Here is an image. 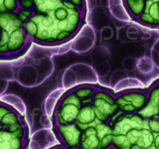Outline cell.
Returning a JSON list of instances; mask_svg holds the SVG:
<instances>
[{
  "mask_svg": "<svg viewBox=\"0 0 159 149\" xmlns=\"http://www.w3.org/2000/svg\"><path fill=\"white\" fill-rule=\"evenodd\" d=\"M86 11L70 1L48 13H34L25 22L26 33L32 42L56 46L73 39L82 28Z\"/></svg>",
  "mask_w": 159,
  "mask_h": 149,
  "instance_id": "obj_1",
  "label": "cell"
},
{
  "mask_svg": "<svg viewBox=\"0 0 159 149\" xmlns=\"http://www.w3.org/2000/svg\"><path fill=\"white\" fill-rule=\"evenodd\" d=\"M117 149H154V135L147 121L137 112L122 113L112 122V147Z\"/></svg>",
  "mask_w": 159,
  "mask_h": 149,
  "instance_id": "obj_2",
  "label": "cell"
},
{
  "mask_svg": "<svg viewBox=\"0 0 159 149\" xmlns=\"http://www.w3.org/2000/svg\"><path fill=\"white\" fill-rule=\"evenodd\" d=\"M0 59L17 58L28 49L32 40L16 12L0 13Z\"/></svg>",
  "mask_w": 159,
  "mask_h": 149,
  "instance_id": "obj_3",
  "label": "cell"
},
{
  "mask_svg": "<svg viewBox=\"0 0 159 149\" xmlns=\"http://www.w3.org/2000/svg\"><path fill=\"white\" fill-rule=\"evenodd\" d=\"M83 106L80 98L74 89H69L59 98L54 109L53 123L55 124H69L76 122L80 109Z\"/></svg>",
  "mask_w": 159,
  "mask_h": 149,
  "instance_id": "obj_4",
  "label": "cell"
},
{
  "mask_svg": "<svg viewBox=\"0 0 159 149\" xmlns=\"http://www.w3.org/2000/svg\"><path fill=\"white\" fill-rule=\"evenodd\" d=\"M92 106L97 118L102 122H113L117 115L118 108L116 103V93L98 86L92 97Z\"/></svg>",
  "mask_w": 159,
  "mask_h": 149,
  "instance_id": "obj_5",
  "label": "cell"
},
{
  "mask_svg": "<svg viewBox=\"0 0 159 149\" xmlns=\"http://www.w3.org/2000/svg\"><path fill=\"white\" fill-rule=\"evenodd\" d=\"M148 89H127L116 93V103L122 113L138 112L146 102Z\"/></svg>",
  "mask_w": 159,
  "mask_h": 149,
  "instance_id": "obj_6",
  "label": "cell"
},
{
  "mask_svg": "<svg viewBox=\"0 0 159 149\" xmlns=\"http://www.w3.org/2000/svg\"><path fill=\"white\" fill-rule=\"evenodd\" d=\"M54 130L62 145L67 148L76 149L80 147L83 130L76 122L69 124H55Z\"/></svg>",
  "mask_w": 159,
  "mask_h": 149,
  "instance_id": "obj_7",
  "label": "cell"
},
{
  "mask_svg": "<svg viewBox=\"0 0 159 149\" xmlns=\"http://www.w3.org/2000/svg\"><path fill=\"white\" fill-rule=\"evenodd\" d=\"M137 113L145 119L159 115V79L148 88L146 102Z\"/></svg>",
  "mask_w": 159,
  "mask_h": 149,
  "instance_id": "obj_8",
  "label": "cell"
},
{
  "mask_svg": "<svg viewBox=\"0 0 159 149\" xmlns=\"http://www.w3.org/2000/svg\"><path fill=\"white\" fill-rule=\"evenodd\" d=\"M134 21L146 27L159 28V0H147L143 11Z\"/></svg>",
  "mask_w": 159,
  "mask_h": 149,
  "instance_id": "obj_9",
  "label": "cell"
},
{
  "mask_svg": "<svg viewBox=\"0 0 159 149\" xmlns=\"http://www.w3.org/2000/svg\"><path fill=\"white\" fill-rule=\"evenodd\" d=\"M24 117L18 112L16 108L0 101V126L1 128H9L10 126L23 122Z\"/></svg>",
  "mask_w": 159,
  "mask_h": 149,
  "instance_id": "obj_10",
  "label": "cell"
},
{
  "mask_svg": "<svg viewBox=\"0 0 159 149\" xmlns=\"http://www.w3.org/2000/svg\"><path fill=\"white\" fill-rule=\"evenodd\" d=\"M102 122L97 118L96 112L93 111V107L92 106V102H83V106L81 107L78 114V117L76 119L77 125L84 130L89 126H94L96 124Z\"/></svg>",
  "mask_w": 159,
  "mask_h": 149,
  "instance_id": "obj_11",
  "label": "cell"
},
{
  "mask_svg": "<svg viewBox=\"0 0 159 149\" xmlns=\"http://www.w3.org/2000/svg\"><path fill=\"white\" fill-rule=\"evenodd\" d=\"M28 141L17 137L7 128H0V149H23Z\"/></svg>",
  "mask_w": 159,
  "mask_h": 149,
  "instance_id": "obj_12",
  "label": "cell"
},
{
  "mask_svg": "<svg viewBox=\"0 0 159 149\" xmlns=\"http://www.w3.org/2000/svg\"><path fill=\"white\" fill-rule=\"evenodd\" d=\"M82 149H101V142L96 126H89L82 132L80 147Z\"/></svg>",
  "mask_w": 159,
  "mask_h": 149,
  "instance_id": "obj_13",
  "label": "cell"
},
{
  "mask_svg": "<svg viewBox=\"0 0 159 149\" xmlns=\"http://www.w3.org/2000/svg\"><path fill=\"white\" fill-rule=\"evenodd\" d=\"M64 0H34V13H48L63 4Z\"/></svg>",
  "mask_w": 159,
  "mask_h": 149,
  "instance_id": "obj_14",
  "label": "cell"
},
{
  "mask_svg": "<svg viewBox=\"0 0 159 149\" xmlns=\"http://www.w3.org/2000/svg\"><path fill=\"white\" fill-rule=\"evenodd\" d=\"M146 1L147 0H123V4L130 18L135 20L143 11Z\"/></svg>",
  "mask_w": 159,
  "mask_h": 149,
  "instance_id": "obj_15",
  "label": "cell"
},
{
  "mask_svg": "<svg viewBox=\"0 0 159 149\" xmlns=\"http://www.w3.org/2000/svg\"><path fill=\"white\" fill-rule=\"evenodd\" d=\"M98 86L97 84H80L76 88H74V92L77 96L82 99L83 102H92V97L96 92Z\"/></svg>",
  "mask_w": 159,
  "mask_h": 149,
  "instance_id": "obj_16",
  "label": "cell"
},
{
  "mask_svg": "<svg viewBox=\"0 0 159 149\" xmlns=\"http://www.w3.org/2000/svg\"><path fill=\"white\" fill-rule=\"evenodd\" d=\"M7 129L11 131L14 135H16L17 137L23 139L25 141H28V127L25 121L14 124V125L10 126Z\"/></svg>",
  "mask_w": 159,
  "mask_h": 149,
  "instance_id": "obj_17",
  "label": "cell"
},
{
  "mask_svg": "<svg viewBox=\"0 0 159 149\" xmlns=\"http://www.w3.org/2000/svg\"><path fill=\"white\" fill-rule=\"evenodd\" d=\"M19 9L18 0H0V13L16 12Z\"/></svg>",
  "mask_w": 159,
  "mask_h": 149,
  "instance_id": "obj_18",
  "label": "cell"
},
{
  "mask_svg": "<svg viewBox=\"0 0 159 149\" xmlns=\"http://www.w3.org/2000/svg\"><path fill=\"white\" fill-rule=\"evenodd\" d=\"M18 17L20 20L25 24V22L27 21L29 18H31V16L34 14L33 9H23V8H19L16 11Z\"/></svg>",
  "mask_w": 159,
  "mask_h": 149,
  "instance_id": "obj_19",
  "label": "cell"
},
{
  "mask_svg": "<svg viewBox=\"0 0 159 149\" xmlns=\"http://www.w3.org/2000/svg\"><path fill=\"white\" fill-rule=\"evenodd\" d=\"M19 8L23 9H33L34 7V0H18Z\"/></svg>",
  "mask_w": 159,
  "mask_h": 149,
  "instance_id": "obj_20",
  "label": "cell"
},
{
  "mask_svg": "<svg viewBox=\"0 0 159 149\" xmlns=\"http://www.w3.org/2000/svg\"><path fill=\"white\" fill-rule=\"evenodd\" d=\"M67 1H70L74 5H76L78 8L86 11V2H84V0H67Z\"/></svg>",
  "mask_w": 159,
  "mask_h": 149,
  "instance_id": "obj_21",
  "label": "cell"
},
{
  "mask_svg": "<svg viewBox=\"0 0 159 149\" xmlns=\"http://www.w3.org/2000/svg\"><path fill=\"white\" fill-rule=\"evenodd\" d=\"M0 38H1V28H0Z\"/></svg>",
  "mask_w": 159,
  "mask_h": 149,
  "instance_id": "obj_22",
  "label": "cell"
},
{
  "mask_svg": "<svg viewBox=\"0 0 159 149\" xmlns=\"http://www.w3.org/2000/svg\"><path fill=\"white\" fill-rule=\"evenodd\" d=\"M0 128H1V126H0Z\"/></svg>",
  "mask_w": 159,
  "mask_h": 149,
  "instance_id": "obj_23",
  "label": "cell"
}]
</instances>
